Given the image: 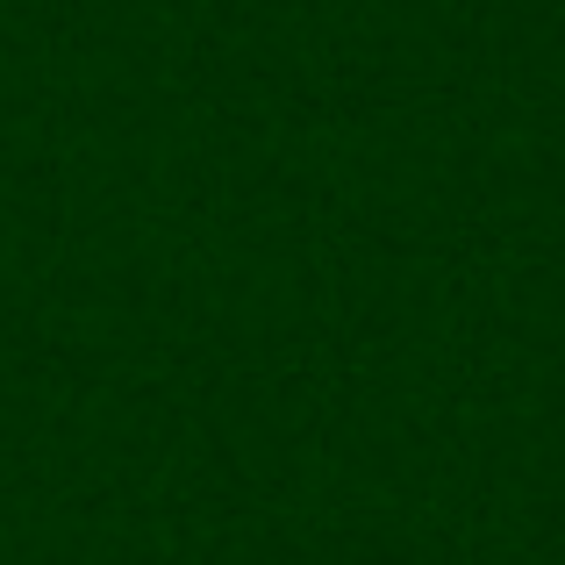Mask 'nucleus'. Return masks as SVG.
I'll list each match as a JSON object with an SVG mask.
<instances>
[]
</instances>
